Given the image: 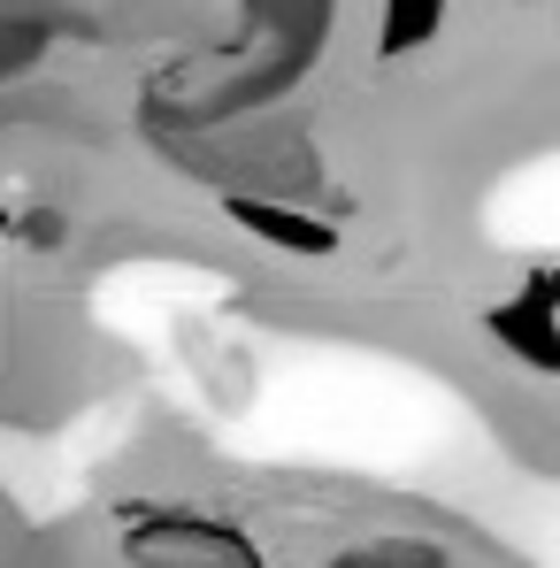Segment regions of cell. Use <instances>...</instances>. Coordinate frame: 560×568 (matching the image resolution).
Returning a JSON list of instances; mask_svg holds the SVG:
<instances>
[{
    "instance_id": "cell-3",
    "label": "cell",
    "mask_w": 560,
    "mask_h": 568,
    "mask_svg": "<svg viewBox=\"0 0 560 568\" xmlns=\"http://www.w3.org/2000/svg\"><path fill=\"white\" fill-rule=\"evenodd\" d=\"M231 215L254 231V239H269L277 254H299V262H323V254H338V231L330 223H315V215H292L277 200H231Z\"/></svg>"
},
{
    "instance_id": "cell-2",
    "label": "cell",
    "mask_w": 560,
    "mask_h": 568,
    "mask_svg": "<svg viewBox=\"0 0 560 568\" xmlns=\"http://www.w3.org/2000/svg\"><path fill=\"white\" fill-rule=\"evenodd\" d=\"M491 331L530 362V369H553L560 362V331H553V277L538 270V277L522 284V300H507V307H491Z\"/></svg>"
},
{
    "instance_id": "cell-4",
    "label": "cell",
    "mask_w": 560,
    "mask_h": 568,
    "mask_svg": "<svg viewBox=\"0 0 560 568\" xmlns=\"http://www.w3.org/2000/svg\"><path fill=\"white\" fill-rule=\"evenodd\" d=\"M438 23V0H391V47H415Z\"/></svg>"
},
{
    "instance_id": "cell-1",
    "label": "cell",
    "mask_w": 560,
    "mask_h": 568,
    "mask_svg": "<svg viewBox=\"0 0 560 568\" xmlns=\"http://www.w3.org/2000/svg\"><path fill=\"white\" fill-rule=\"evenodd\" d=\"M123 561L131 568H269L262 546L200 507H131L123 515Z\"/></svg>"
}]
</instances>
